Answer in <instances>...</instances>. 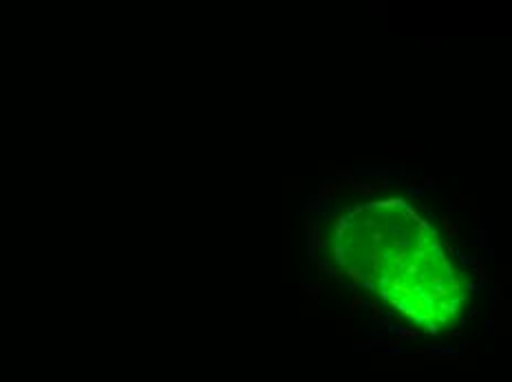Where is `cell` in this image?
Returning <instances> with one entry per match:
<instances>
[{
	"label": "cell",
	"mask_w": 512,
	"mask_h": 382,
	"mask_svg": "<svg viewBox=\"0 0 512 382\" xmlns=\"http://www.w3.org/2000/svg\"><path fill=\"white\" fill-rule=\"evenodd\" d=\"M334 252L347 277L426 330L453 325L464 290L442 243L404 201H371L336 221Z\"/></svg>",
	"instance_id": "6da1fadb"
}]
</instances>
